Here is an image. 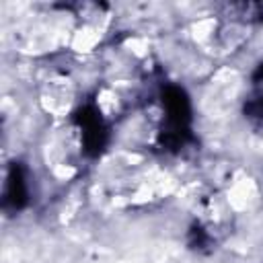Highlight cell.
I'll return each mask as SVG.
<instances>
[{
	"label": "cell",
	"instance_id": "1",
	"mask_svg": "<svg viewBox=\"0 0 263 263\" xmlns=\"http://www.w3.org/2000/svg\"><path fill=\"white\" fill-rule=\"evenodd\" d=\"M154 138L162 152H183L193 142V107L183 86L168 82L158 88Z\"/></svg>",
	"mask_w": 263,
	"mask_h": 263
},
{
	"label": "cell",
	"instance_id": "2",
	"mask_svg": "<svg viewBox=\"0 0 263 263\" xmlns=\"http://www.w3.org/2000/svg\"><path fill=\"white\" fill-rule=\"evenodd\" d=\"M31 203V171L25 162L14 160L8 164L2 185V210L6 214L23 212Z\"/></svg>",
	"mask_w": 263,
	"mask_h": 263
}]
</instances>
